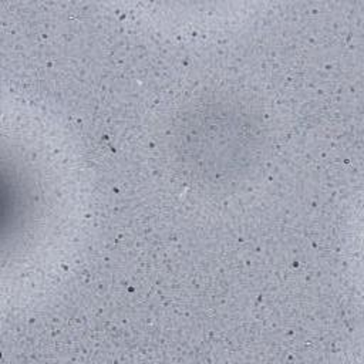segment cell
Segmentation results:
<instances>
[{
  "mask_svg": "<svg viewBox=\"0 0 364 364\" xmlns=\"http://www.w3.org/2000/svg\"><path fill=\"white\" fill-rule=\"evenodd\" d=\"M176 136L188 171L216 179L239 171L250 159L259 132L247 112L222 102L189 112Z\"/></svg>",
  "mask_w": 364,
  "mask_h": 364,
  "instance_id": "6da1fadb",
  "label": "cell"
}]
</instances>
